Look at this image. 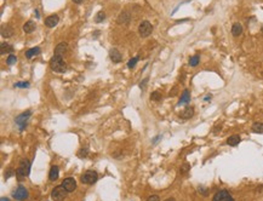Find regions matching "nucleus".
<instances>
[{"instance_id": "f03ea898", "label": "nucleus", "mask_w": 263, "mask_h": 201, "mask_svg": "<svg viewBox=\"0 0 263 201\" xmlns=\"http://www.w3.org/2000/svg\"><path fill=\"white\" fill-rule=\"evenodd\" d=\"M50 68L56 73H64L66 72L67 66H66V62L63 61V57L58 56V55L52 56V58L50 60Z\"/></svg>"}, {"instance_id": "9b49d317", "label": "nucleus", "mask_w": 263, "mask_h": 201, "mask_svg": "<svg viewBox=\"0 0 263 201\" xmlns=\"http://www.w3.org/2000/svg\"><path fill=\"white\" fill-rule=\"evenodd\" d=\"M109 57H110V60H112L114 63H119L122 60L121 54L116 49H112V50L109 51Z\"/></svg>"}, {"instance_id": "412c9836", "label": "nucleus", "mask_w": 263, "mask_h": 201, "mask_svg": "<svg viewBox=\"0 0 263 201\" xmlns=\"http://www.w3.org/2000/svg\"><path fill=\"white\" fill-rule=\"evenodd\" d=\"M243 33V27L240 23H234L232 27V34L234 35V37H239Z\"/></svg>"}, {"instance_id": "6e6552de", "label": "nucleus", "mask_w": 263, "mask_h": 201, "mask_svg": "<svg viewBox=\"0 0 263 201\" xmlns=\"http://www.w3.org/2000/svg\"><path fill=\"white\" fill-rule=\"evenodd\" d=\"M212 201H235V200L233 199V196L229 194V191L222 189V190H218L213 195Z\"/></svg>"}, {"instance_id": "dca6fc26", "label": "nucleus", "mask_w": 263, "mask_h": 201, "mask_svg": "<svg viewBox=\"0 0 263 201\" xmlns=\"http://www.w3.org/2000/svg\"><path fill=\"white\" fill-rule=\"evenodd\" d=\"M240 141H241L240 136H239V134H233V136H230V137H228L227 144L230 145V147H235V145H238L239 143H240Z\"/></svg>"}, {"instance_id": "f3484780", "label": "nucleus", "mask_w": 263, "mask_h": 201, "mask_svg": "<svg viewBox=\"0 0 263 201\" xmlns=\"http://www.w3.org/2000/svg\"><path fill=\"white\" fill-rule=\"evenodd\" d=\"M14 35V29L10 26H3L1 27V37L3 38H11Z\"/></svg>"}, {"instance_id": "b1692460", "label": "nucleus", "mask_w": 263, "mask_h": 201, "mask_svg": "<svg viewBox=\"0 0 263 201\" xmlns=\"http://www.w3.org/2000/svg\"><path fill=\"white\" fill-rule=\"evenodd\" d=\"M200 62V56L199 55H195V56H193L189 58V66L190 67H196L198 64H199Z\"/></svg>"}, {"instance_id": "6ab92c4d", "label": "nucleus", "mask_w": 263, "mask_h": 201, "mask_svg": "<svg viewBox=\"0 0 263 201\" xmlns=\"http://www.w3.org/2000/svg\"><path fill=\"white\" fill-rule=\"evenodd\" d=\"M40 52H41V49H40V47H32V49H29L26 52V57L27 58H32L34 56L40 55Z\"/></svg>"}, {"instance_id": "a878e982", "label": "nucleus", "mask_w": 263, "mask_h": 201, "mask_svg": "<svg viewBox=\"0 0 263 201\" xmlns=\"http://www.w3.org/2000/svg\"><path fill=\"white\" fill-rule=\"evenodd\" d=\"M87 155H89V149H87V148H81L78 153V156L80 159H85Z\"/></svg>"}, {"instance_id": "0eeeda50", "label": "nucleus", "mask_w": 263, "mask_h": 201, "mask_svg": "<svg viewBox=\"0 0 263 201\" xmlns=\"http://www.w3.org/2000/svg\"><path fill=\"white\" fill-rule=\"evenodd\" d=\"M153 32V26L150 24V22L148 21H143L141 22V24L138 26V33L142 38H147Z\"/></svg>"}, {"instance_id": "c9c22d12", "label": "nucleus", "mask_w": 263, "mask_h": 201, "mask_svg": "<svg viewBox=\"0 0 263 201\" xmlns=\"http://www.w3.org/2000/svg\"><path fill=\"white\" fill-rule=\"evenodd\" d=\"M160 138H161V136H156V137H154V139H153V144L158 143V141H159Z\"/></svg>"}, {"instance_id": "4be33fe9", "label": "nucleus", "mask_w": 263, "mask_h": 201, "mask_svg": "<svg viewBox=\"0 0 263 201\" xmlns=\"http://www.w3.org/2000/svg\"><path fill=\"white\" fill-rule=\"evenodd\" d=\"M194 115V108L193 107H188L183 110V113L181 114V117H183V119H190V117Z\"/></svg>"}, {"instance_id": "5701e85b", "label": "nucleus", "mask_w": 263, "mask_h": 201, "mask_svg": "<svg viewBox=\"0 0 263 201\" xmlns=\"http://www.w3.org/2000/svg\"><path fill=\"white\" fill-rule=\"evenodd\" d=\"M252 132L253 133H263V124L262 122H255L252 125Z\"/></svg>"}, {"instance_id": "4468645a", "label": "nucleus", "mask_w": 263, "mask_h": 201, "mask_svg": "<svg viewBox=\"0 0 263 201\" xmlns=\"http://www.w3.org/2000/svg\"><path fill=\"white\" fill-rule=\"evenodd\" d=\"M190 102V92L189 90H184L182 96L179 98V102H178V105H184V104H188Z\"/></svg>"}, {"instance_id": "7ed1b4c3", "label": "nucleus", "mask_w": 263, "mask_h": 201, "mask_svg": "<svg viewBox=\"0 0 263 201\" xmlns=\"http://www.w3.org/2000/svg\"><path fill=\"white\" fill-rule=\"evenodd\" d=\"M31 115H32V111L31 110H27V111H24V113H22L18 116L15 117V122H16V125L18 126L20 131L26 130V127L28 125V120H29V117H31Z\"/></svg>"}, {"instance_id": "423d86ee", "label": "nucleus", "mask_w": 263, "mask_h": 201, "mask_svg": "<svg viewBox=\"0 0 263 201\" xmlns=\"http://www.w3.org/2000/svg\"><path fill=\"white\" fill-rule=\"evenodd\" d=\"M28 196H29V193L27 190V188L23 185H18L12 191V198L17 201H24L28 199Z\"/></svg>"}, {"instance_id": "58836bf2", "label": "nucleus", "mask_w": 263, "mask_h": 201, "mask_svg": "<svg viewBox=\"0 0 263 201\" xmlns=\"http://www.w3.org/2000/svg\"><path fill=\"white\" fill-rule=\"evenodd\" d=\"M73 1H74V3H77V4H81V3L84 1V0H73Z\"/></svg>"}, {"instance_id": "9d476101", "label": "nucleus", "mask_w": 263, "mask_h": 201, "mask_svg": "<svg viewBox=\"0 0 263 201\" xmlns=\"http://www.w3.org/2000/svg\"><path fill=\"white\" fill-rule=\"evenodd\" d=\"M58 21H60V17H58L57 15L49 16V17H46V20H45V26L49 27V28H54V27L57 26Z\"/></svg>"}, {"instance_id": "39448f33", "label": "nucleus", "mask_w": 263, "mask_h": 201, "mask_svg": "<svg viewBox=\"0 0 263 201\" xmlns=\"http://www.w3.org/2000/svg\"><path fill=\"white\" fill-rule=\"evenodd\" d=\"M67 194H68V191L62 187V184L61 185H56L51 191V199L54 201H63L64 199H66Z\"/></svg>"}, {"instance_id": "1a4fd4ad", "label": "nucleus", "mask_w": 263, "mask_h": 201, "mask_svg": "<svg viewBox=\"0 0 263 201\" xmlns=\"http://www.w3.org/2000/svg\"><path fill=\"white\" fill-rule=\"evenodd\" d=\"M62 187L66 189L68 193H73L75 189H77V181H75L73 177H68V178H64L62 182Z\"/></svg>"}, {"instance_id": "7c9ffc66", "label": "nucleus", "mask_w": 263, "mask_h": 201, "mask_svg": "<svg viewBox=\"0 0 263 201\" xmlns=\"http://www.w3.org/2000/svg\"><path fill=\"white\" fill-rule=\"evenodd\" d=\"M189 170H190V165H189L188 162H186V164H183L182 166H181V170H179V171H181V173H183V175H184V173L188 172Z\"/></svg>"}, {"instance_id": "f257e3e1", "label": "nucleus", "mask_w": 263, "mask_h": 201, "mask_svg": "<svg viewBox=\"0 0 263 201\" xmlns=\"http://www.w3.org/2000/svg\"><path fill=\"white\" fill-rule=\"evenodd\" d=\"M31 166H32V162L27 160V159H22L21 160L18 168L16 170V177L20 182L29 176V173H31Z\"/></svg>"}, {"instance_id": "72a5a7b5", "label": "nucleus", "mask_w": 263, "mask_h": 201, "mask_svg": "<svg viewBox=\"0 0 263 201\" xmlns=\"http://www.w3.org/2000/svg\"><path fill=\"white\" fill-rule=\"evenodd\" d=\"M147 201H160V198L158 195H150V196L147 199Z\"/></svg>"}, {"instance_id": "f8f14e48", "label": "nucleus", "mask_w": 263, "mask_h": 201, "mask_svg": "<svg viewBox=\"0 0 263 201\" xmlns=\"http://www.w3.org/2000/svg\"><path fill=\"white\" fill-rule=\"evenodd\" d=\"M58 177H60V168L56 165H54L51 168H50V172H49V179L51 182H55L56 179H58Z\"/></svg>"}, {"instance_id": "ea45409f", "label": "nucleus", "mask_w": 263, "mask_h": 201, "mask_svg": "<svg viewBox=\"0 0 263 201\" xmlns=\"http://www.w3.org/2000/svg\"><path fill=\"white\" fill-rule=\"evenodd\" d=\"M165 201H175V199H173V198H169V199H166Z\"/></svg>"}, {"instance_id": "393cba45", "label": "nucleus", "mask_w": 263, "mask_h": 201, "mask_svg": "<svg viewBox=\"0 0 263 201\" xmlns=\"http://www.w3.org/2000/svg\"><path fill=\"white\" fill-rule=\"evenodd\" d=\"M104 18H106V14H104V11H100V12H98L96 15V17H95V22L96 23H101V22H103Z\"/></svg>"}, {"instance_id": "bb28decb", "label": "nucleus", "mask_w": 263, "mask_h": 201, "mask_svg": "<svg viewBox=\"0 0 263 201\" xmlns=\"http://www.w3.org/2000/svg\"><path fill=\"white\" fill-rule=\"evenodd\" d=\"M31 84H29L28 81H20V82H16L14 84V87H21V88H26V87H29Z\"/></svg>"}, {"instance_id": "e433bc0d", "label": "nucleus", "mask_w": 263, "mask_h": 201, "mask_svg": "<svg viewBox=\"0 0 263 201\" xmlns=\"http://www.w3.org/2000/svg\"><path fill=\"white\" fill-rule=\"evenodd\" d=\"M210 99H211V94H207V96H206L205 98H204V100H206V102H209Z\"/></svg>"}, {"instance_id": "c85d7f7f", "label": "nucleus", "mask_w": 263, "mask_h": 201, "mask_svg": "<svg viewBox=\"0 0 263 201\" xmlns=\"http://www.w3.org/2000/svg\"><path fill=\"white\" fill-rule=\"evenodd\" d=\"M137 62H138V57H133V58H131V60L127 62V67L130 68V69H132L133 67L136 66V63H137Z\"/></svg>"}, {"instance_id": "cd10ccee", "label": "nucleus", "mask_w": 263, "mask_h": 201, "mask_svg": "<svg viewBox=\"0 0 263 201\" xmlns=\"http://www.w3.org/2000/svg\"><path fill=\"white\" fill-rule=\"evenodd\" d=\"M16 62H17V57L15 55H9L7 60H6V63L9 64V66H14Z\"/></svg>"}, {"instance_id": "20e7f679", "label": "nucleus", "mask_w": 263, "mask_h": 201, "mask_svg": "<svg viewBox=\"0 0 263 201\" xmlns=\"http://www.w3.org/2000/svg\"><path fill=\"white\" fill-rule=\"evenodd\" d=\"M80 181H81L83 184H89V185L95 184V183L98 181V173L96 172V171L89 170V171H86L85 173H83Z\"/></svg>"}, {"instance_id": "473e14b6", "label": "nucleus", "mask_w": 263, "mask_h": 201, "mask_svg": "<svg viewBox=\"0 0 263 201\" xmlns=\"http://www.w3.org/2000/svg\"><path fill=\"white\" fill-rule=\"evenodd\" d=\"M198 191H199L201 195H207V193H209L205 187H199V188H198Z\"/></svg>"}, {"instance_id": "aec40b11", "label": "nucleus", "mask_w": 263, "mask_h": 201, "mask_svg": "<svg viewBox=\"0 0 263 201\" xmlns=\"http://www.w3.org/2000/svg\"><path fill=\"white\" fill-rule=\"evenodd\" d=\"M34 29H35V23L33 21H28L24 23V26H23V32L24 33H32Z\"/></svg>"}, {"instance_id": "f704fd0d", "label": "nucleus", "mask_w": 263, "mask_h": 201, "mask_svg": "<svg viewBox=\"0 0 263 201\" xmlns=\"http://www.w3.org/2000/svg\"><path fill=\"white\" fill-rule=\"evenodd\" d=\"M147 82H148V79H144L141 84H139V87H141V90H144L145 88V85H147Z\"/></svg>"}, {"instance_id": "c756f323", "label": "nucleus", "mask_w": 263, "mask_h": 201, "mask_svg": "<svg viewBox=\"0 0 263 201\" xmlns=\"http://www.w3.org/2000/svg\"><path fill=\"white\" fill-rule=\"evenodd\" d=\"M14 175H16V172L14 171V168H12V167H9V168H7V171L5 172L4 177H5V179H9L10 177H11V176H14Z\"/></svg>"}, {"instance_id": "2eb2a0df", "label": "nucleus", "mask_w": 263, "mask_h": 201, "mask_svg": "<svg viewBox=\"0 0 263 201\" xmlns=\"http://www.w3.org/2000/svg\"><path fill=\"white\" fill-rule=\"evenodd\" d=\"M67 49H68V46L66 43H61V44H58L56 46V49H55V55H58V56H64L66 55V52H67Z\"/></svg>"}, {"instance_id": "a211bd4d", "label": "nucleus", "mask_w": 263, "mask_h": 201, "mask_svg": "<svg viewBox=\"0 0 263 201\" xmlns=\"http://www.w3.org/2000/svg\"><path fill=\"white\" fill-rule=\"evenodd\" d=\"M0 51H1V55L11 54V52H14V46L10 45L9 43H1V45H0Z\"/></svg>"}, {"instance_id": "2f4dec72", "label": "nucleus", "mask_w": 263, "mask_h": 201, "mask_svg": "<svg viewBox=\"0 0 263 201\" xmlns=\"http://www.w3.org/2000/svg\"><path fill=\"white\" fill-rule=\"evenodd\" d=\"M150 98H152V100H160V98H161V94H160V92L159 91H154L153 93H152V96H150Z\"/></svg>"}, {"instance_id": "4c0bfd02", "label": "nucleus", "mask_w": 263, "mask_h": 201, "mask_svg": "<svg viewBox=\"0 0 263 201\" xmlns=\"http://www.w3.org/2000/svg\"><path fill=\"white\" fill-rule=\"evenodd\" d=\"M0 201H10V200H9V198H5V196H3L1 199H0Z\"/></svg>"}, {"instance_id": "ddd939ff", "label": "nucleus", "mask_w": 263, "mask_h": 201, "mask_svg": "<svg viewBox=\"0 0 263 201\" xmlns=\"http://www.w3.org/2000/svg\"><path fill=\"white\" fill-rule=\"evenodd\" d=\"M130 20H131V16L128 12L124 11V12H121L118 17V23L119 24H128L130 23Z\"/></svg>"}]
</instances>
